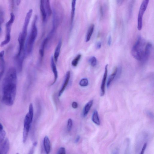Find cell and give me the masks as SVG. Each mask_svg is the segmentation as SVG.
Here are the masks:
<instances>
[{
	"mask_svg": "<svg viewBox=\"0 0 154 154\" xmlns=\"http://www.w3.org/2000/svg\"><path fill=\"white\" fill-rule=\"evenodd\" d=\"M17 78L16 69L14 67L10 68L2 84V101L6 105L11 106L14 103L16 95Z\"/></svg>",
	"mask_w": 154,
	"mask_h": 154,
	"instance_id": "1",
	"label": "cell"
},
{
	"mask_svg": "<svg viewBox=\"0 0 154 154\" xmlns=\"http://www.w3.org/2000/svg\"><path fill=\"white\" fill-rule=\"evenodd\" d=\"M52 14V28L50 34V36L52 35L55 32L63 19V9L61 5L58 2H55L54 3Z\"/></svg>",
	"mask_w": 154,
	"mask_h": 154,
	"instance_id": "2",
	"label": "cell"
},
{
	"mask_svg": "<svg viewBox=\"0 0 154 154\" xmlns=\"http://www.w3.org/2000/svg\"><path fill=\"white\" fill-rule=\"evenodd\" d=\"M146 45L145 40L141 36H139L133 45L131 50V54L134 58L138 61H141L143 54Z\"/></svg>",
	"mask_w": 154,
	"mask_h": 154,
	"instance_id": "3",
	"label": "cell"
},
{
	"mask_svg": "<svg viewBox=\"0 0 154 154\" xmlns=\"http://www.w3.org/2000/svg\"><path fill=\"white\" fill-rule=\"evenodd\" d=\"M38 17L35 15L32 23L30 33L26 45V51L28 54H30L33 49L34 44L38 35L36 23Z\"/></svg>",
	"mask_w": 154,
	"mask_h": 154,
	"instance_id": "4",
	"label": "cell"
},
{
	"mask_svg": "<svg viewBox=\"0 0 154 154\" xmlns=\"http://www.w3.org/2000/svg\"><path fill=\"white\" fill-rule=\"evenodd\" d=\"M15 19V15L13 13L10 14V18L6 24V35L5 39L2 42L0 46L2 47L8 44L11 39V27Z\"/></svg>",
	"mask_w": 154,
	"mask_h": 154,
	"instance_id": "5",
	"label": "cell"
},
{
	"mask_svg": "<svg viewBox=\"0 0 154 154\" xmlns=\"http://www.w3.org/2000/svg\"><path fill=\"white\" fill-rule=\"evenodd\" d=\"M149 0H143L139 10L137 18V29L140 31L143 26V18L144 14L145 11Z\"/></svg>",
	"mask_w": 154,
	"mask_h": 154,
	"instance_id": "6",
	"label": "cell"
},
{
	"mask_svg": "<svg viewBox=\"0 0 154 154\" xmlns=\"http://www.w3.org/2000/svg\"><path fill=\"white\" fill-rule=\"evenodd\" d=\"M32 9H30L27 13L24 22L22 32L19 35L22 37L26 38L27 35V29L32 13Z\"/></svg>",
	"mask_w": 154,
	"mask_h": 154,
	"instance_id": "7",
	"label": "cell"
},
{
	"mask_svg": "<svg viewBox=\"0 0 154 154\" xmlns=\"http://www.w3.org/2000/svg\"><path fill=\"white\" fill-rule=\"evenodd\" d=\"M152 47V45L150 42H149L146 44L143 56L140 61L141 63H145L148 60L151 54Z\"/></svg>",
	"mask_w": 154,
	"mask_h": 154,
	"instance_id": "8",
	"label": "cell"
},
{
	"mask_svg": "<svg viewBox=\"0 0 154 154\" xmlns=\"http://www.w3.org/2000/svg\"><path fill=\"white\" fill-rule=\"evenodd\" d=\"M9 149V142L8 138L4 139L0 147V154H6Z\"/></svg>",
	"mask_w": 154,
	"mask_h": 154,
	"instance_id": "9",
	"label": "cell"
},
{
	"mask_svg": "<svg viewBox=\"0 0 154 154\" xmlns=\"http://www.w3.org/2000/svg\"><path fill=\"white\" fill-rule=\"evenodd\" d=\"M4 51H2L0 52V81L4 72L5 63L4 60Z\"/></svg>",
	"mask_w": 154,
	"mask_h": 154,
	"instance_id": "10",
	"label": "cell"
},
{
	"mask_svg": "<svg viewBox=\"0 0 154 154\" xmlns=\"http://www.w3.org/2000/svg\"><path fill=\"white\" fill-rule=\"evenodd\" d=\"M108 64H106L105 66V71L103 75L102 83L101 86V96L104 95L105 92V85L108 73Z\"/></svg>",
	"mask_w": 154,
	"mask_h": 154,
	"instance_id": "11",
	"label": "cell"
},
{
	"mask_svg": "<svg viewBox=\"0 0 154 154\" xmlns=\"http://www.w3.org/2000/svg\"><path fill=\"white\" fill-rule=\"evenodd\" d=\"M70 77V72L69 71H67L66 75L65 80L62 87L59 93L58 96H60L65 90L69 81Z\"/></svg>",
	"mask_w": 154,
	"mask_h": 154,
	"instance_id": "12",
	"label": "cell"
},
{
	"mask_svg": "<svg viewBox=\"0 0 154 154\" xmlns=\"http://www.w3.org/2000/svg\"><path fill=\"white\" fill-rule=\"evenodd\" d=\"M54 58L51 57V69L54 73V79L52 85L54 84L58 78V72L57 71L56 65L55 63Z\"/></svg>",
	"mask_w": 154,
	"mask_h": 154,
	"instance_id": "13",
	"label": "cell"
},
{
	"mask_svg": "<svg viewBox=\"0 0 154 154\" xmlns=\"http://www.w3.org/2000/svg\"><path fill=\"white\" fill-rule=\"evenodd\" d=\"M45 4V0H40V10L43 22L46 21L47 15Z\"/></svg>",
	"mask_w": 154,
	"mask_h": 154,
	"instance_id": "14",
	"label": "cell"
},
{
	"mask_svg": "<svg viewBox=\"0 0 154 154\" xmlns=\"http://www.w3.org/2000/svg\"><path fill=\"white\" fill-rule=\"evenodd\" d=\"M61 45L62 41L61 40H60L59 41L54 51L53 58L54 61L55 62H57V61L61 48Z\"/></svg>",
	"mask_w": 154,
	"mask_h": 154,
	"instance_id": "15",
	"label": "cell"
},
{
	"mask_svg": "<svg viewBox=\"0 0 154 154\" xmlns=\"http://www.w3.org/2000/svg\"><path fill=\"white\" fill-rule=\"evenodd\" d=\"M43 144L46 153H49L51 150L50 143L49 138L47 136H45L44 138Z\"/></svg>",
	"mask_w": 154,
	"mask_h": 154,
	"instance_id": "16",
	"label": "cell"
},
{
	"mask_svg": "<svg viewBox=\"0 0 154 154\" xmlns=\"http://www.w3.org/2000/svg\"><path fill=\"white\" fill-rule=\"evenodd\" d=\"M76 0H72L71 4V11L70 16V24H72L73 23L75 15V5Z\"/></svg>",
	"mask_w": 154,
	"mask_h": 154,
	"instance_id": "17",
	"label": "cell"
},
{
	"mask_svg": "<svg viewBox=\"0 0 154 154\" xmlns=\"http://www.w3.org/2000/svg\"><path fill=\"white\" fill-rule=\"evenodd\" d=\"M93 102V100H91L87 103L85 106L83 112V115L84 117H85L87 115L92 106Z\"/></svg>",
	"mask_w": 154,
	"mask_h": 154,
	"instance_id": "18",
	"label": "cell"
},
{
	"mask_svg": "<svg viewBox=\"0 0 154 154\" xmlns=\"http://www.w3.org/2000/svg\"><path fill=\"white\" fill-rule=\"evenodd\" d=\"M117 67H116L113 71V72L109 75L107 83V86L109 88L110 86L111 83L115 78L117 72Z\"/></svg>",
	"mask_w": 154,
	"mask_h": 154,
	"instance_id": "19",
	"label": "cell"
},
{
	"mask_svg": "<svg viewBox=\"0 0 154 154\" xmlns=\"http://www.w3.org/2000/svg\"><path fill=\"white\" fill-rule=\"evenodd\" d=\"M94 25L91 24L89 26L86 36V42H88L90 40L94 29Z\"/></svg>",
	"mask_w": 154,
	"mask_h": 154,
	"instance_id": "20",
	"label": "cell"
},
{
	"mask_svg": "<svg viewBox=\"0 0 154 154\" xmlns=\"http://www.w3.org/2000/svg\"><path fill=\"white\" fill-rule=\"evenodd\" d=\"M48 37H47L44 39L41 46L39 52L40 57L42 58L43 57L44 55L45 47V45L48 41Z\"/></svg>",
	"mask_w": 154,
	"mask_h": 154,
	"instance_id": "21",
	"label": "cell"
},
{
	"mask_svg": "<svg viewBox=\"0 0 154 154\" xmlns=\"http://www.w3.org/2000/svg\"><path fill=\"white\" fill-rule=\"evenodd\" d=\"M92 120L96 124L98 125H100V121L98 115V112L97 110H94V112L92 116Z\"/></svg>",
	"mask_w": 154,
	"mask_h": 154,
	"instance_id": "22",
	"label": "cell"
},
{
	"mask_svg": "<svg viewBox=\"0 0 154 154\" xmlns=\"http://www.w3.org/2000/svg\"><path fill=\"white\" fill-rule=\"evenodd\" d=\"M45 8L47 15L48 16H51L52 14V10L51 6L50 0H46Z\"/></svg>",
	"mask_w": 154,
	"mask_h": 154,
	"instance_id": "23",
	"label": "cell"
},
{
	"mask_svg": "<svg viewBox=\"0 0 154 154\" xmlns=\"http://www.w3.org/2000/svg\"><path fill=\"white\" fill-rule=\"evenodd\" d=\"M5 13L3 8L0 7V36L2 31L1 25L4 20Z\"/></svg>",
	"mask_w": 154,
	"mask_h": 154,
	"instance_id": "24",
	"label": "cell"
},
{
	"mask_svg": "<svg viewBox=\"0 0 154 154\" xmlns=\"http://www.w3.org/2000/svg\"><path fill=\"white\" fill-rule=\"evenodd\" d=\"M81 54H79L73 59L71 63L72 65L73 66H77L81 58Z\"/></svg>",
	"mask_w": 154,
	"mask_h": 154,
	"instance_id": "25",
	"label": "cell"
},
{
	"mask_svg": "<svg viewBox=\"0 0 154 154\" xmlns=\"http://www.w3.org/2000/svg\"><path fill=\"white\" fill-rule=\"evenodd\" d=\"M88 79L86 78H83L79 82V85L82 87L87 86L88 85Z\"/></svg>",
	"mask_w": 154,
	"mask_h": 154,
	"instance_id": "26",
	"label": "cell"
},
{
	"mask_svg": "<svg viewBox=\"0 0 154 154\" xmlns=\"http://www.w3.org/2000/svg\"><path fill=\"white\" fill-rule=\"evenodd\" d=\"M89 62L91 66H95L97 63V60L96 58L94 57H92L89 59Z\"/></svg>",
	"mask_w": 154,
	"mask_h": 154,
	"instance_id": "27",
	"label": "cell"
},
{
	"mask_svg": "<svg viewBox=\"0 0 154 154\" xmlns=\"http://www.w3.org/2000/svg\"><path fill=\"white\" fill-rule=\"evenodd\" d=\"M5 136L6 132L5 131L2 130L0 132V147L5 139Z\"/></svg>",
	"mask_w": 154,
	"mask_h": 154,
	"instance_id": "28",
	"label": "cell"
},
{
	"mask_svg": "<svg viewBox=\"0 0 154 154\" xmlns=\"http://www.w3.org/2000/svg\"><path fill=\"white\" fill-rule=\"evenodd\" d=\"M72 125V121L71 119H69L67 122V129L68 131H71Z\"/></svg>",
	"mask_w": 154,
	"mask_h": 154,
	"instance_id": "29",
	"label": "cell"
},
{
	"mask_svg": "<svg viewBox=\"0 0 154 154\" xmlns=\"http://www.w3.org/2000/svg\"><path fill=\"white\" fill-rule=\"evenodd\" d=\"M122 71V68L121 66L117 67V70L116 75L115 77L116 79H118L119 78Z\"/></svg>",
	"mask_w": 154,
	"mask_h": 154,
	"instance_id": "30",
	"label": "cell"
},
{
	"mask_svg": "<svg viewBox=\"0 0 154 154\" xmlns=\"http://www.w3.org/2000/svg\"><path fill=\"white\" fill-rule=\"evenodd\" d=\"M58 154H66V150L63 147H61L59 148L57 153Z\"/></svg>",
	"mask_w": 154,
	"mask_h": 154,
	"instance_id": "31",
	"label": "cell"
},
{
	"mask_svg": "<svg viewBox=\"0 0 154 154\" xmlns=\"http://www.w3.org/2000/svg\"><path fill=\"white\" fill-rule=\"evenodd\" d=\"M146 146H147V143H144V144L143 146V148H142V149L141 151V152L140 153L141 154H143L144 153V152L146 149Z\"/></svg>",
	"mask_w": 154,
	"mask_h": 154,
	"instance_id": "32",
	"label": "cell"
},
{
	"mask_svg": "<svg viewBox=\"0 0 154 154\" xmlns=\"http://www.w3.org/2000/svg\"><path fill=\"white\" fill-rule=\"evenodd\" d=\"M72 106L73 108L76 109L78 107V103L74 101L72 102Z\"/></svg>",
	"mask_w": 154,
	"mask_h": 154,
	"instance_id": "33",
	"label": "cell"
},
{
	"mask_svg": "<svg viewBox=\"0 0 154 154\" xmlns=\"http://www.w3.org/2000/svg\"><path fill=\"white\" fill-rule=\"evenodd\" d=\"M112 42V38L111 35H109L108 37L107 44L109 46H110L111 45Z\"/></svg>",
	"mask_w": 154,
	"mask_h": 154,
	"instance_id": "34",
	"label": "cell"
},
{
	"mask_svg": "<svg viewBox=\"0 0 154 154\" xmlns=\"http://www.w3.org/2000/svg\"><path fill=\"white\" fill-rule=\"evenodd\" d=\"M101 47V43L100 42H98L96 44V48L98 49H100Z\"/></svg>",
	"mask_w": 154,
	"mask_h": 154,
	"instance_id": "35",
	"label": "cell"
},
{
	"mask_svg": "<svg viewBox=\"0 0 154 154\" xmlns=\"http://www.w3.org/2000/svg\"><path fill=\"white\" fill-rule=\"evenodd\" d=\"M14 0H10L11 7L12 9H13L14 7Z\"/></svg>",
	"mask_w": 154,
	"mask_h": 154,
	"instance_id": "36",
	"label": "cell"
},
{
	"mask_svg": "<svg viewBox=\"0 0 154 154\" xmlns=\"http://www.w3.org/2000/svg\"><path fill=\"white\" fill-rule=\"evenodd\" d=\"M125 0H116L117 3L118 5H121L124 2Z\"/></svg>",
	"mask_w": 154,
	"mask_h": 154,
	"instance_id": "37",
	"label": "cell"
},
{
	"mask_svg": "<svg viewBox=\"0 0 154 154\" xmlns=\"http://www.w3.org/2000/svg\"><path fill=\"white\" fill-rule=\"evenodd\" d=\"M100 13L101 17H102L103 15V7L101 6L100 7Z\"/></svg>",
	"mask_w": 154,
	"mask_h": 154,
	"instance_id": "38",
	"label": "cell"
},
{
	"mask_svg": "<svg viewBox=\"0 0 154 154\" xmlns=\"http://www.w3.org/2000/svg\"><path fill=\"white\" fill-rule=\"evenodd\" d=\"M80 138V137L79 135H78L77 137L76 138V139H75V143H77L79 142V140Z\"/></svg>",
	"mask_w": 154,
	"mask_h": 154,
	"instance_id": "39",
	"label": "cell"
},
{
	"mask_svg": "<svg viewBox=\"0 0 154 154\" xmlns=\"http://www.w3.org/2000/svg\"><path fill=\"white\" fill-rule=\"evenodd\" d=\"M21 0H16V3L17 5H19L20 3Z\"/></svg>",
	"mask_w": 154,
	"mask_h": 154,
	"instance_id": "40",
	"label": "cell"
},
{
	"mask_svg": "<svg viewBox=\"0 0 154 154\" xmlns=\"http://www.w3.org/2000/svg\"><path fill=\"white\" fill-rule=\"evenodd\" d=\"M3 129V127L2 125L0 123V132L2 131Z\"/></svg>",
	"mask_w": 154,
	"mask_h": 154,
	"instance_id": "41",
	"label": "cell"
},
{
	"mask_svg": "<svg viewBox=\"0 0 154 154\" xmlns=\"http://www.w3.org/2000/svg\"><path fill=\"white\" fill-rule=\"evenodd\" d=\"M37 144V142H35L33 143V145L34 146H36Z\"/></svg>",
	"mask_w": 154,
	"mask_h": 154,
	"instance_id": "42",
	"label": "cell"
}]
</instances>
